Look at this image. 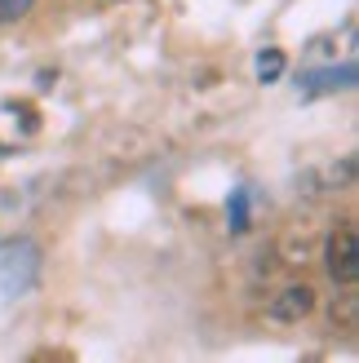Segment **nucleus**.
<instances>
[{
  "label": "nucleus",
  "mask_w": 359,
  "mask_h": 363,
  "mask_svg": "<svg viewBox=\"0 0 359 363\" xmlns=\"http://www.w3.org/2000/svg\"><path fill=\"white\" fill-rule=\"evenodd\" d=\"M324 262H328V275L333 284L350 288L359 279V235L350 222H337V230L328 235V248H324Z\"/></svg>",
  "instance_id": "obj_1"
},
{
  "label": "nucleus",
  "mask_w": 359,
  "mask_h": 363,
  "mask_svg": "<svg viewBox=\"0 0 359 363\" xmlns=\"http://www.w3.org/2000/svg\"><path fill=\"white\" fill-rule=\"evenodd\" d=\"M266 311H271V319H280V323H302V319L315 311V288H311V284H289V288H280Z\"/></svg>",
  "instance_id": "obj_2"
},
{
  "label": "nucleus",
  "mask_w": 359,
  "mask_h": 363,
  "mask_svg": "<svg viewBox=\"0 0 359 363\" xmlns=\"http://www.w3.org/2000/svg\"><path fill=\"white\" fill-rule=\"evenodd\" d=\"M35 0H0V27H9V23H23V18L31 13Z\"/></svg>",
  "instance_id": "obj_3"
},
{
  "label": "nucleus",
  "mask_w": 359,
  "mask_h": 363,
  "mask_svg": "<svg viewBox=\"0 0 359 363\" xmlns=\"http://www.w3.org/2000/svg\"><path fill=\"white\" fill-rule=\"evenodd\" d=\"M280 71H284V53L280 49H271V53H262V58H258V76L262 80H275Z\"/></svg>",
  "instance_id": "obj_4"
}]
</instances>
